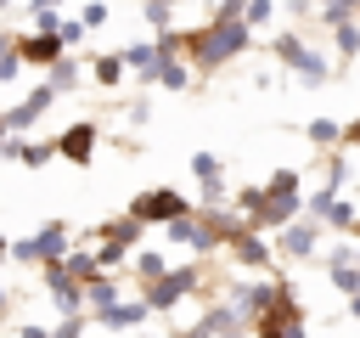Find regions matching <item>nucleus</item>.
I'll use <instances>...</instances> for the list:
<instances>
[{"instance_id": "obj_1", "label": "nucleus", "mask_w": 360, "mask_h": 338, "mask_svg": "<svg viewBox=\"0 0 360 338\" xmlns=\"http://www.w3.org/2000/svg\"><path fill=\"white\" fill-rule=\"evenodd\" d=\"M242 45H248V23H242V17H225V11H219V17L208 23V34L197 39V62H202V68H214V62L236 56Z\"/></svg>"}, {"instance_id": "obj_2", "label": "nucleus", "mask_w": 360, "mask_h": 338, "mask_svg": "<svg viewBox=\"0 0 360 338\" xmlns=\"http://www.w3.org/2000/svg\"><path fill=\"white\" fill-rule=\"evenodd\" d=\"M129 220H186V197L180 192H146V197H135L129 203Z\"/></svg>"}, {"instance_id": "obj_3", "label": "nucleus", "mask_w": 360, "mask_h": 338, "mask_svg": "<svg viewBox=\"0 0 360 338\" xmlns=\"http://www.w3.org/2000/svg\"><path fill=\"white\" fill-rule=\"evenodd\" d=\"M56 152H68L73 163H90V152H96V130H90V124H73V130L56 141Z\"/></svg>"}, {"instance_id": "obj_4", "label": "nucleus", "mask_w": 360, "mask_h": 338, "mask_svg": "<svg viewBox=\"0 0 360 338\" xmlns=\"http://www.w3.org/2000/svg\"><path fill=\"white\" fill-rule=\"evenodd\" d=\"M191 287H197V270H169V276L152 287V304L163 310V304H174V299H180V293H191Z\"/></svg>"}, {"instance_id": "obj_5", "label": "nucleus", "mask_w": 360, "mask_h": 338, "mask_svg": "<svg viewBox=\"0 0 360 338\" xmlns=\"http://www.w3.org/2000/svg\"><path fill=\"white\" fill-rule=\"evenodd\" d=\"M45 107H51V84H39V90H34V96H28V101H22V107H17V113H11L6 124H11V130H22V124H34V118H39Z\"/></svg>"}, {"instance_id": "obj_6", "label": "nucleus", "mask_w": 360, "mask_h": 338, "mask_svg": "<svg viewBox=\"0 0 360 338\" xmlns=\"http://www.w3.org/2000/svg\"><path fill=\"white\" fill-rule=\"evenodd\" d=\"M22 56H28V62H56V56H62V39H56V34H39V39L22 45Z\"/></svg>"}, {"instance_id": "obj_7", "label": "nucleus", "mask_w": 360, "mask_h": 338, "mask_svg": "<svg viewBox=\"0 0 360 338\" xmlns=\"http://www.w3.org/2000/svg\"><path fill=\"white\" fill-rule=\"evenodd\" d=\"M197 338H236V315H231V310H214V315L197 327Z\"/></svg>"}, {"instance_id": "obj_8", "label": "nucleus", "mask_w": 360, "mask_h": 338, "mask_svg": "<svg viewBox=\"0 0 360 338\" xmlns=\"http://www.w3.org/2000/svg\"><path fill=\"white\" fill-rule=\"evenodd\" d=\"M90 304H96L101 315L112 310V282H107V276H90Z\"/></svg>"}, {"instance_id": "obj_9", "label": "nucleus", "mask_w": 360, "mask_h": 338, "mask_svg": "<svg viewBox=\"0 0 360 338\" xmlns=\"http://www.w3.org/2000/svg\"><path fill=\"white\" fill-rule=\"evenodd\" d=\"M309 248H315V231L309 225H292L287 231V254H309Z\"/></svg>"}, {"instance_id": "obj_10", "label": "nucleus", "mask_w": 360, "mask_h": 338, "mask_svg": "<svg viewBox=\"0 0 360 338\" xmlns=\"http://www.w3.org/2000/svg\"><path fill=\"white\" fill-rule=\"evenodd\" d=\"M236 254H242V259H248V265H264V259H270V254H264V242H259V237H236Z\"/></svg>"}, {"instance_id": "obj_11", "label": "nucleus", "mask_w": 360, "mask_h": 338, "mask_svg": "<svg viewBox=\"0 0 360 338\" xmlns=\"http://www.w3.org/2000/svg\"><path fill=\"white\" fill-rule=\"evenodd\" d=\"M118 62H124V56H101V62H96V79H101V84H118V73H124Z\"/></svg>"}, {"instance_id": "obj_12", "label": "nucleus", "mask_w": 360, "mask_h": 338, "mask_svg": "<svg viewBox=\"0 0 360 338\" xmlns=\"http://www.w3.org/2000/svg\"><path fill=\"white\" fill-rule=\"evenodd\" d=\"M62 84H73V62H56L51 68V90H62Z\"/></svg>"}, {"instance_id": "obj_13", "label": "nucleus", "mask_w": 360, "mask_h": 338, "mask_svg": "<svg viewBox=\"0 0 360 338\" xmlns=\"http://www.w3.org/2000/svg\"><path fill=\"white\" fill-rule=\"evenodd\" d=\"M270 17H276V0H253V17L248 23H270Z\"/></svg>"}, {"instance_id": "obj_14", "label": "nucleus", "mask_w": 360, "mask_h": 338, "mask_svg": "<svg viewBox=\"0 0 360 338\" xmlns=\"http://www.w3.org/2000/svg\"><path fill=\"white\" fill-rule=\"evenodd\" d=\"M338 45H343V51H354V45H360V28H349V23H343V28H338Z\"/></svg>"}, {"instance_id": "obj_15", "label": "nucleus", "mask_w": 360, "mask_h": 338, "mask_svg": "<svg viewBox=\"0 0 360 338\" xmlns=\"http://www.w3.org/2000/svg\"><path fill=\"white\" fill-rule=\"evenodd\" d=\"M343 141H360V118H354V124H349V130H343Z\"/></svg>"}, {"instance_id": "obj_16", "label": "nucleus", "mask_w": 360, "mask_h": 338, "mask_svg": "<svg viewBox=\"0 0 360 338\" xmlns=\"http://www.w3.org/2000/svg\"><path fill=\"white\" fill-rule=\"evenodd\" d=\"M349 310H354V315H360V293H354V299H349Z\"/></svg>"}, {"instance_id": "obj_17", "label": "nucleus", "mask_w": 360, "mask_h": 338, "mask_svg": "<svg viewBox=\"0 0 360 338\" xmlns=\"http://www.w3.org/2000/svg\"><path fill=\"white\" fill-rule=\"evenodd\" d=\"M0 51H6V34H0ZM0 62H6V56H0Z\"/></svg>"}, {"instance_id": "obj_18", "label": "nucleus", "mask_w": 360, "mask_h": 338, "mask_svg": "<svg viewBox=\"0 0 360 338\" xmlns=\"http://www.w3.org/2000/svg\"><path fill=\"white\" fill-rule=\"evenodd\" d=\"M6 130H11V124H6V118H0V135H6Z\"/></svg>"}, {"instance_id": "obj_19", "label": "nucleus", "mask_w": 360, "mask_h": 338, "mask_svg": "<svg viewBox=\"0 0 360 338\" xmlns=\"http://www.w3.org/2000/svg\"><path fill=\"white\" fill-rule=\"evenodd\" d=\"M39 11H51V0H39Z\"/></svg>"}, {"instance_id": "obj_20", "label": "nucleus", "mask_w": 360, "mask_h": 338, "mask_svg": "<svg viewBox=\"0 0 360 338\" xmlns=\"http://www.w3.org/2000/svg\"><path fill=\"white\" fill-rule=\"evenodd\" d=\"M0 254H6V237H0Z\"/></svg>"}, {"instance_id": "obj_21", "label": "nucleus", "mask_w": 360, "mask_h": 338, "mask_svg": "<svg viewBox=\"0 0 360 338\" xmlns=\"http://www.w3.org/2000/svg\"><path fill=\"white\" fill-rule=\"evenodd\" d=\"M354 259H360V248H354Z\"/></svg>"}, {"instance_id": "obj_22", "label": "nucleus", "mask_w": 360, "mask_h": 338, "mask_svg": "<svg viewBox=\"0 0 360 338\" xmlns=\"http://www.w3.org/2000/svg\"><path fill=\"white\" fill-rule=\"evenodd\" d=\"M0 6H6V0H0Z\"/></svg>"}, {"instance_id": "obj_23", "label": "nucleus", "mask_w": 360, "mask_h": 338, "mask_svg": "<svg viewBox=\"0 0 360 338\" xmlns=\"http://www.w3.org/2000/svg\"><path fill=\"white\" fill-rule=\"evenodd\" d=\"M0 304H6V299H0Z\"/></svg>"}]
</instances>
